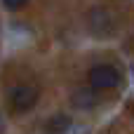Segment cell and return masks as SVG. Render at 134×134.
I'll return each instance as SVG.
<instances>
[{
	"mask_svg": "<svg viewBox=\"0 0 134 134\" xmlns=\"http://www.w3.org/2000/svg\"><path fill=\"white\" fill-rule=\"evenodd\" d=\"M87 28L97 38H111L115 31V19L106 7H92L87 12Z\"/></svg>",
	"mask_w": 134,
	"mask_h": 134,
	"instance_id": "obj_3",
	"label": "cell"
},
{
	"mask_svg": "<svg viewBox=\"0 0 134 134\" xmlns=\"http://www.w3.org/2000/svg\"><path fill=\"white\" fill-rule=\"evenodd\" d=\"M73 127V120L68 113H57L45 122V134H66Z\"/></svg>",
	"mask_w": 134,
	"mask_h": 134,
	"instance_id": "obj_5",
	"label": "cell"
},
{
	"mask_svg": "<svg viewBox=\"0 0 134 134\" xmlns=\"http://www.w3.org/2000/svg\"><path fill=\"white\" fill-rule=\"evenodd\" d=\"M40 99V90L35 85H14L7 92V101L14 113H26L31 111Z\"/></svg>",
	"mask_w": 134,
	"mask_h": 134,
	"instance_id": "obj_2",
	"label": "cell"
},
{
	"mask_svg": "<svg viewBox=\"0 0 134 134\" xmlns=\"http://www.w3.org/2000/svg\"><path fill=\"white\" fill-rule=\"evenodd\" d=\"M31 0H2V7L5 9H9V12H16V9H21V7H26Z\"/></svg>",
	"mask_w": 134,
	"mask_h": 134,
	"instance_id": "obj_6",
	"label": "cell"
},
{
	"mask_svg": "<svg viewBox=\"0 0 134 134\" xmlns=\"http://www.w3.org/2000/svg\"><path fill=\"white\" fill-rule=\"evenodd\" d=\"M87 82L94 92H104V90H115L122 82V75L115 66L111 64H97L87 71Z\"/></svg>",
	"mask_w": 134,
	"mask_h": 134,
	"instance_id": "obj_1",
	"label": "cell"
},
{
	"mask_svg": "<svg viewBox=\"0 0 134 134\" xmlns=\"http://www.w3.org/2000/svg\"><path fill=\"white\" fill-rule=\"evenodd\" d=\"M71 106L78 111H92L97 106V92L92 87H80L71 94Z\"/></svg>",
	"mask_w": 134,
	"mask_h": 134,
	"instance_id": "obj_4",
	"label": "cell"
}]
</instances>
